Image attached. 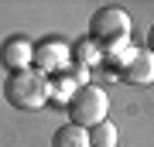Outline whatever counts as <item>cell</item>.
Listing matches in <instances>:
<instances>
[{
    "instance_id": "obj_1",
    "label": "cell",
    "mask_w": 154,
    "mask_h": 147,
    "mask_svg": "<svg viewBox=\"0 0 154 147\" xmlns=\"http://www.w3.org/2000/svg\"><path fill=\"white\" fill-rule=\"evenodd\" d=\"M4 99H7L11 106L28 109V113H31V109L48 106L51 86H48V79H45L38 69H24V72H14V75L4 79Z\"/></svg>"
},
{
    "instance_id": "obj_2",
    "label": "cell",
    "mask_w": 154,
    "mask_h": 147,
    "mask_svg": "<svg viewBox=\"0 0 154 147\" xmlns=\"http://www.w3.org/2000/svg\"><path fill=\"white\" fill-rule=\"evenodd\" d=\"M89 41L96 48L110 51L116 44H127L130 41V14L116 4H106L89 17Z\"/></svg>"
},
{
    "instance_id": "obj_3",
    "label": "cell",
    "mask_w": 154,
    "mask_h": 147,
    "mask_svg": "<svg viewBox=\"0 0 154 147\" xmlns=\"http://www.w3.org/2000/svg\"><path fill=\"white\" fill-rule=\"evenodd\" d=\"M69 109V120L75 127H86V130H93V127L106 123V113H110V96L103 93L99 86H82L75 96H72V103L65 106Z\"/></svg>"
},
{
    "instance_id": "obj_4",
    "label": "cell",
    "mask_w": 154,
    "mask_h": 147,
    "mask_svg": "<svg viewBox=\"0 0 154 147\" xmlns=\"http://www.w3.org/2000/svg\"><path fill=\"white\" fill-rule=\"evenodd\" d=\"M34 69H38L45 79L69 72V69H72V44L58 41V38L38 41V44H34Z\"/></svg>"
},
{
    "instance_id": "obj_5",
    "label": "cell",
    "mask_w": 154,
    "mask_h": 147,
    "mask_svg": "<svg viewBox=\"0 0 154 147\" xmlns=\"http://www.w3.org/2000/svg\"><path fill=\"white\" fill-rule=\"evenodd\" d=\"M0 65L7 72H24L34 65V41L24 38V34H11V38L0 41Z\"/></svg>"
},
{
    "instance_id": "obj_6",
    "label": "cell",
    "mask_w": 154,
    "mask_h": 147,
    "mask_svg": "<svg viewBox=\"0 0 154 147\" xmlns=\"http://www.w3.org/2000/svg\"><path fill=\"white\" fill-rule=\"evenodd\" d=\"M123 82H130V86H151L154 82V55L147 48H137V55L130 58V65L120 72Z\"/></svg>"
},
{
    "instance_id": "obj_7",
    "label": "cell",
    "mask_w": 154,
    "mask_h": 147,
    "mask_svg": "<svg viewBox=\"0 0 154 147\" xmlns=\"http://www.w3.org/2000/svg\"><path fill=\"white\" fill-rule=\"evenodd\" d=\"M51 147H93L89 144V130L75 123H62L55 133H51Z\"/></svg>"
},
{
    "instance_id": "obj_8",
    "label": "cell",
    "mask_w": 154,
    "mask_h": 147,
    "mask_svg": "<svg viewBox=\"0 0 154 147\" xmlns=\"http://www.w3.org/2000/svg\"><path fill=\"white\" fill-rule=\"evenodd\" d=\"M99 62H103V48H96L89 38H79L75 44H72V65H79V69H96Z\"/></svg>"
},
{
    "instance_id": "obj_9",
    "label": "cell",
    "mask_w": 154,
    "mask_h": 147,
    "mask_svg": "<svg viewBox=\"0 0 154 147\" xmlns=\"http://www.w3.org/2000/svg\"><path fill=\"white\" fill-rule=\"evenodd\" d=\"M48 86H51V99H55L58 106H69L72 103V96L79 93V82H75V75H72V72H62V75H51L48 79Z\"/></svg>"
},
{
    "instance_id": "obj_10",
    "label": "cell",
    "mask_w": 154,
    "mask_h": 147,
    "mask_svg": "<svg viewBox=\"0 0 154 147\" xmlns=\"http://www.w3.org/2000/svg\"><path fill=\"white\" fill-rule=\"evenodd\" d=\"M116 140H120V130H116V123H99L89 130V144L93 147H116Z\"/></svg>"
},
{
    "instance_id": "obj_11",
    "label": "cell",
    "mask_w": 154,
    "mask_h": 147,
    "mask_svg": "<svg viewBox=\"0 0 154 147\" xmlns=\"http://www.w3.org/2000/svg\"><path fill=\"white\" fill-rule=\"evenodd\" d=\"M147 51L154 55V24H151V31H147Z\"/></svg>"
}]
</instances>
